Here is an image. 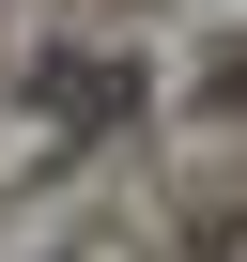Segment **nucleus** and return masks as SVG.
I'll use <instances>...</instances> for the list:
<instances>
[{
  "instance_id": "f257e3e1",
  "label": "nucleus",
  "mask_w": 247,
  "mask_h": 262,
  "mask_svg": "<svg viewBox=\"0 0 247 262\" xmlns=\"http://www.w3.org/2000/svg\"><path fill=\"white\" fill-rule=\"evenodd\" d=\"M216 262H247V231H216Z\"/></svg>"
}]
</instances>
